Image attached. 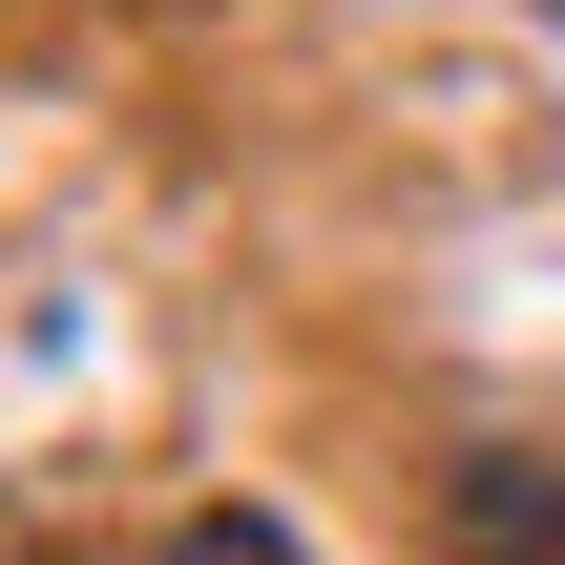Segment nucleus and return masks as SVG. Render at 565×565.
Instances as JSON below:
<instances>
[{"label": "nucleus", "mask_w": 565, "mask_h": 565, "mask_svg": "<svg viewBox=\"0 0 565 565\" xmlns=\"http://www.w3.org/2000/svg\"><path fill=\"white\" fill-rule=\"evenodd\" d=\"M440 565H565V461H461L440 482Z\"/></svg>", "instance_id": "1"}, {"label": "nucleus", "mask_w": 565, "mask_h": 565, "mask_svg": "<svg viewBox=\"0 0 565 565\" xmlns=\"http://www.w3.org/2000/svg\"><path fill=\"white\" fill-rule=\"evenodd\" d=\"M147 565H315V545H294L273 503H189V524H168V545H147Z\"/></svg>", "instance_id": "2"}]
</instances>
